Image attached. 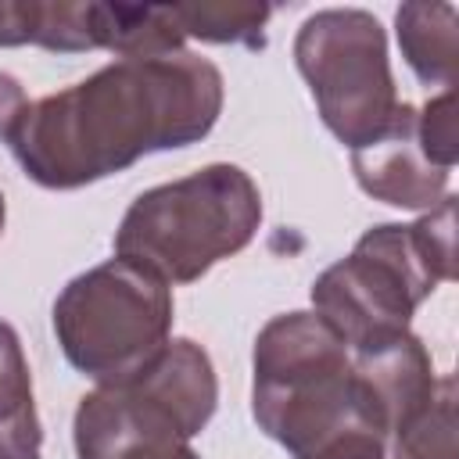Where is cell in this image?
I'll list each match as a JSON object with an SVG mask.
<instances>
[{
	"label": "cell",
	"mask_w": 459,
	"mask_h": 459,
	"mask_svg": "<svg viewBox=\"0 0 459 459\" xmlns=\"http://www.w3.org/2000/svg\"><path fill=\"white\" fill-rule=\"evenodd\" d=\"M36 420L14 333L0 326V459H36Z\"/></svg>",
	"instance_id": "6"
},
{
	"label": "cell",
	"mask_w": 459,
	"mask_h": 459,
	"mask_svg": "<svg viewBox=\"0 0 459 459\" xmlns=\"http://www.w3.org/2000/svg\"><path fill=\"white\" fill-rule=\"evenodd\" d=\"M165 312V290L147 269L122 258L72 283L61 298L57 326L75 366L126 380L151 362L147 355L158 348Z\"/></svg>",
	"instance_id": "3"
},
{
	"label": "cell",
	"mask_w": 459,
	"mask_h": 459,
	"mask_svg": "<svg viewBox=\"0 0 459 459\" xmlns=\"http://www.w3.org/2000/svg\"><path fill=\"white\" fill-rule=\"evenodd\" d=\"M258 219V197L237 169H208L186 183L136 201L118 255L147 273L190 280L219 255L240 247Z\"/></svg>",
	"instance_id": "2"
},
{
	"label": "cell",
	"mask_w": 459,
	"mask_h": 459,
	"mask_svg": "<svg viewBox=\"0 0 459 459\" xmlns=\"http://www.w3.org/2000/svg\"><path fill=\"white\" fill-rule=\"evenodd\" d=\"M172 366L169 351L126 377L115 391L93 394L79 409L82 459H194L183 445L208 412L169 402Z\"/></svg>",
	"instance_id": "5"
},
{
	"label": "cell",
	"mask_w": 459,
	"mask_h": 459,
	"mask_svg": "<svg viewBox=\"0 0 459 459\" xmlns=\"http://www.w3.org/2000/svg\"><path fill=\"white\" fill-rule=\"evenodd\" d=\"M420 251V226H384L359 244L351 262L319 280L316 301L326 308L330 323H337L341 333H348L362 351L405 337L409 308L434 283L430 258H416Z\"/></svg>",
	"instance_id": "4"
},
{
	"label": "cell",
	"mask_w": 459,
	"mask_h": 459,
	"mask_svg": "<svg viewBox=\"0 0 459 459\" xmlns=\"http://www.w3.org/2000/svg\"><path fill=\"white\" fill-rule=\"evenodd\" d=\"M0 215H4V208H0Z\"/></svg>",
	"instance_id": "7"
},
{
	"label": "cell",
	"mask_w": 459,
	"mask_h": 459,
	"mask_svg": "<svg viewBox=\"0 0 459 459\" xmlns=\"http://www.w3.org/2000/svg\"><path fill=\"white\" fill-rule=\"evenodd\" d=\"M219 108V75L201 61H126L25 111L14 151L50 186L104 176L143 151L201 136Z\"/></svg>",
	"instance_id": "1"
}]
</instances>
